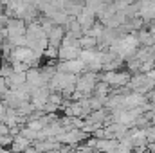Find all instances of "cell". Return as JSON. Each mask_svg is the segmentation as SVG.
<instances>
[{"instance_id":"11","label":"cell","mask_w":155,"mask_h":153,"mask_svg":"<svg viewBox=\"0 0 155 153\" xmlns=\"http://www.w3.org/2000/svg\"><path fill=\"white\" fill-rule=\"evenodd\" d=\"M43 56H45L47 60H56V58L60 56V47L49 43V45L45 47V50H43Z\"/></svg>"},{"instance_id":"5","label":"cell","mask_w":155,"mask_h":153,"mask_svg":"<svg viewBox=\"0 0 155 153\" xmlns=\"http://www.w3.org/2000/svg\"><path fill=\"white\" fill-rule=\"evenodd\" d=\"M65 34H67V29H63V25H58V24H56V25L49 31V34H47L49 43H51V45L60 47V45H61V40H63Z\"/></svg>"},{"instance_id":"2","label":"cell","mask_w":155,"mask_h":153,"mask_svg":"<svg viewBox=\"0 0 155 153\" xmlns=\"http://www.w3.org/2000/svg\"><path fill=\"white\" fill-rule=\"evenodd\" d=\"M56 69L60 72H71V74H83L87 70V63L81 58H74V60H61V63L56 65Z\"/></svg>"},{"instance_id":"1","label":"cell","mask_w":155,"mask_h":153,"mask_svg":"<svg viewBox=\"0 0 155 153\" xmlns=\"http://www.w3.org/2000/svg\"><path fill=\"white\" fill-rule=\"evenodd\" d=\"M137 45H139V38H137V36L126 34V36H121V38L114 40V43L110 45V50H114L117 56H121V58L124 60L126 56H132V54L135 52Z\"/></svg>"},{"instance_id":"6","label":"cell","mask_w":155,"mask_h":153,"mask_svg":"<svg viewBox=\"0 0 155 153\" xmlns=\"http://www.w3.org/2000/svg\"><path fill=\"white\" fill-rule=\"evenodd\" d=\"M143 103H144V97H143L141 94H130V96L123 97L121 106H124V108H137V106H141Z\"/></svg>"},{"instance_id":"9","label":"cell","mask_w":155,"mask_h":153,"mask_svg":"<svg viewBox=\"0 0 155 153\" xmlns=\"http://www.w3.org/2000/svg\"><path fill=\"white\" fill-rule=\"evenodd\" d=\"M78 43H79L81 49H94L99 41H97V38H94V36H90V34H83L81 38L78 40Z\"/></svg>"},{"instance_id":"3","label":"cell","mask_w":155,"mask_h":153,"mask_svg":"<svg viewBox=\"0 0 155 153\" xmlns=\"http://www.w3.org/2000/svg\"><path fill=\"white\" fill-rule=\"evenodd\" d=\"M103 81L108 85H128L130 83V74L128 72H116V70H107L103 76Z\"/></svg>"},{"instance_id":"10","label":"cell","mask_w":155,"mask_h":153,"mask_svg":"<svg viewBox=\"0 0 155 153\" xmlns=\"http://www.w3.org/2000/svg\"><path fill=\"white\" fill-rule=\"evenodd\" d=\"M96 150H110V151H114V150H117V141L116 139H108V141H105V139H97V142H96Z\"/></svg>"},{"instance_id":"4","label":"cell","mask_w":155,"mask_h":153,"mask_svg":"<svg viewBox=\"0 0 155 153\" xmlns=\"http://www.w3.org/2000/svg\"><path fill=\"white\" fill-rule=\"evenodd\" d=\"M79 54H81L79 43L60 45V56H58V60H74V58H79Z\"/></svg>"},{"instance_id":"13","label":"cell","mask_w":155,"mask_h":153,"mask_svg":"<svg viewBox=\"0 0 155 153\" xmlns=\"http://www.w3.org/2000/svg\"><path fill=\"white\" fill-rule=\"evenodd\" d=\"M5 112H7V106L4 105V101H0V121L5 119Z\"/></svg>"},{"instance_id":"12","label":"cell","mask_w":155,"mask_h":153,"mask_svg":"<svg viewBox=\"0 0 155 153\" xmlns=\"http://www.w3.org/2000/svg\"><path fill=\"white\" fill-rule=\"evenodd\" d=\"M9 83H7V77H4V76H0V94L4 96V94H7L9 92Z\"/></svg>"},{"instance_id":"7","label":"cell","mask_w":155,"mask_h":153,"mask_svg":"<svg viewBox=\"0 0 155 153\" xmlns=\"http://www.w3.org/2000/svg\"><path fill=\"white\" fill-rule=\"evenodd\" d=\"M7 83H9L11 88H18L22 85H25L27 83V72H13L7 77Z\"/></svg>"},{"instance_id":"8","label":"cell","mask_w":155,"mask_h":153,"mask_svg":"<svg viewBox=\"0 0 155 153\" xmlns=\"http://www.w3.org/2000/svg\"><path fill=\"white\" fill-rule=\"evenodd\" d=\"M29 139L24 135V133H20V135H15V139H13V142H11V150H29Z\"/></svg>"}]
</instances>
